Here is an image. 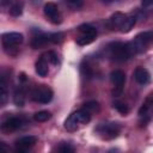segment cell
Here are the masks:
<instances>
[{
	"mask_svg": "<svg viewBox=\"0 0 153 153\" xmlns=\"http://www.w3.org/2000/svg\"><path fill=\"white\" fill-rule=\"evenodd\" d=\"M108 56L116 61V62H123L130 59L134 53L130 47V43H122V42H112L106 47Z\"/></svg>",
	"mask_w": 153,
	"mask_h": 153,
	"instance_id": "6da1fadb",
	"label": "cell"
},
{
	"mask_svg": "<svg viewBox=\"0 0 153 153\" xmlns=\"http://www.w3.org/2000/svg\"><path fill=\"white\" fill-rule=\"evenodd\" d=\"M91 121V112H88L86 109H80L72 115L65 121V129L67 131H75L79 129L81 124H86Z\"/></svg>",
	"mask_w": 153,
	"mask_h": 153,
	"instance_id": "7a4b0ae2",
	"label": "cell"
},
{
	"mask_svg": "<svg viewBox=\"0 0 153 153\" xmlns=\"http://www.w3.org/2000/svg\"><path fill=\"white\" fill-rule=\"evenodd\" d=\"M63 35L61 32H55V33H42L38 32L31 39V47L35 49L43 48L49 43H59L62 41Z\"/></svg>",
	"mask_w": 153,
	"mask_h": 153,
	"instance_id": "3957f363",
	"label": "cell"
},
{
	"mask_svg": "<svg viewBox=\"0 0 153 153\" xmlns=\"http://www.w3.org/2000/svg\"><path fill=\"white\" fill-rule=\"evenodd\" d=\"M151 42H153V31H145V32L139 33L130 42V47L133 49L134 55L145 51L146 48L149 45Z\"/></svg>",
	"mask_w": 153,
	"mask_h": 153,
	"instance_id": "277c9868",
	"label": "cell"
},
{
	"mask_svg": "<svg viewBox=\"0 0 153 153\" xmlns=\"http://www.w3.org/2000/svg\"><path fill=\"white\" fill-rule=\"evenodd\" d=\"M96 131L105 140H111L117 137V135L121 131V126L117 122H109V123H102L97 127Z\"/></svg>",
	"mask_w": 153,
	"mask_h": 153,
	"instance_id": "5b68a950",
	"label": "cell"
},
{
	"mask_svg": "<svg viewBox=\"0 0 153 153\" xmlns=\"http://www.w3.org/2000/svg\"><path fill=\"white\" fill-rule=\"evenodd\" d=\"M31 99L41 104H48L53 99V91L45 85L36 86L31 91Z\"/></svg>",
	"mask_w": 153,
	"mask_h": 153,
	"instance_id": "8992f818",
	"label": "cell"
},
{
	"mask_svg": "<svg viewBox=\"0 0 153 153\" xmlns=\"http://www.w3.org/2000/svg\"><path fill=\"white\" fill-rule=\"evenodd\" d=\"M44 14L47 16V18L53 23V24H60L62 22V17L60 13V10L57 7L56 4L54 2H47L43 7Z\"/></svg>",
	"mask_w": 153,
	"mask_h": 153,
	"instance_id": "52a82bcc",
	"label": "cell"
},
{
	"mask_svg": "<svg viewBox=\"0 0 153 153\" xmlns=\"http://www.w3.org/2000/svg\"><path fill=\"white\" fill-rule=\"evenodd\" d=\"M152 110H153V93H149L139 110V117L141 118L142 123H147L149 121Z\"/></svg>",
	"mask_w": 153,
	"mask_h": 153,
	"instance_id": "ba28073f",
	"label": "cell"
},
{
	"mask_svg": "<svg viewBox=\"0 0 153 153\" xmlns=\"http://www.w3.org/2000/svg\"><path fill=\"white\" fill-rule=\"evenodd\" d=\"M110 80L112 81V84L115 85V90H114V96H120L122 93V90H123V85H124V81H126V74L124 72L120 71V69H116V71H112L111 74H110Z\"/></svg>",
	"mask_w": 153,
	"mask_h": 153,
	"instance_id": "9c48e42d",
	"label": "cell"
},
{
	"mask_svg": "<svg viewBox=\"0 0 153 153\" xmlns=\"http://www.w3.org/2000/svg\"><path fill=\"white\" fill-rule=\"evenodd\" d=\"M23 35L20 32H6L2 35V45L5 49L8 48H16L18 44L23 42Z\"/></svg>",
	"mask_w": 153,
	"mask_h": 153,
	"instance_id": "30bf717a",
	"label": "cell"
},
{
	"mask_svg": "<svg viewBox=\"0 0 153 153\" xmlns=\"http://www.w3.org/2000/svg\"><path fill=\"white\" fill-rule=\"evenodd\" d=\"M23 124H25L24 118L22 117H10L7 120H5L1 124V130L6 134L16 131L18 129H20L23 127Z\"/></svg>",
	"mask_w": 153,
	"mask_h": 153,
	"instance_id": "8fae6325",
	"label": "cell"
},
{
	"mask_svg": "<svg viewBox=\"0 0 153 153\" xmlns=\"http://www.w3.org/2000/svg\"><path fill=\"white\" fill-rule=\"evenodd\" d=\"M37 139L32 135H27V136H23L20 137L19 140L16 141V145H14V148L17 152L19 153H24V152H27L35 143H36Z\"/></svg>",
	"mask_w": 153,
	"mask_h": 153,
	"instance_id": "7c38bea8",
	"label": "cell"
},
{
	"mask_svg": "<svg viewBox=\"0 0 153 153\" xmlns=\"http://www.w3.org/2000/svg\"><path fill=\"white\" fill-rule=\"evenodd\" d=\"M134 79L136 80V82H139L140 85H146L151 80V75L149 72L143 68V67H137L134 71Z\"/></svg>",
	"mask_w": 153,
	"mask_h": 153,
	"instance_id": "4fadbf2b",
	"label": "cell"
},
{
	"mask_svg": "<svg viewBox=\"0 0 153 153\" xmlns=\"http://www.w3.org/2000/svg\"><path fill=\"white\" fill-rule=\"evenodd\" d=\"M48 59L45 57V55H42L37 62H36V73L39 75V76H47L48 75V72H49V67H48Z\"/></svg>",
	"mask_w": 153,
	"mask_h": 153,
	"instance_id": "5bb4252c",
	"label": "cell"
},
{
	"mask_svg": "<svg viewBox=\"0 0 153 153\" xmlns=\"http://www.w3.org/2000/svg\"><path fill=\"white\" fill-rule=\"evenodd\" d=\"M126 17H127V14H124L122 12H115L110 17V19H109L110 26L112 29H118L120 30L121 26H122V24H123V22H124V19H126Z\"/></svg>",
	"mask_w": 153,
	"mask_h": 153,
	"instance_id": "9a60e30c",
	"label": "cell"
},
{
	"mask_svg": "<svg viewBox=\"0 0 153 153\" xmlns=\"http://www.w3.org/2000/svg\"><path fill=\"white\" fill-rule=\"evenodd\" d=\"M8 98V91H7V81H6V76L2 75L1 80H0V104L5 105V103L7 102Z\"/></svg>",
	"mask_w": 153,
	"mask_h": 153,
	"instance_id": "2e32d148",
	"label": "cell"
},
{
	"mask_svg": "<svg viewBox=\"0 0 153 153\" xmlns=\"http://www.w3.org/2000/svg\"><path fill=\"white\" fill-rule=\"evenodd\" d=\"M13 103L17 105V106H23L24 103H25V92L23 90L22 86L17 87L14 90V94H13Z\"/></svg>",
	"mask_w": 153,
	"mask_h": 153,
	"instance_id": "e0dca14e",
	"label": "cell"
},
{
	"mask_svg": "<svg viewBox=\"0 0 153 153\" xmlns=\"http://www.w3.org/2000/svg\"><path fill=\"white\" fill-rule=\"evenodd\" d=\"M135 23H136V17L135 16H127L126 19H124V22H123V24H122V26H121V29H120V31L121 32H128V31H130L134 27Z\"/></svg>",
	"mask_w": 153,
	"mask_h": 153,
	"instance_id": "ac0fdd59",
	"label": "cell"
},
{
	"mask_svg": "<svg viewBox=\"0 0 153 153\" xmlns=\"http://www.w3.org/2000/svg\"><path fill=\"white\" fill-rule=\"evenodd\" d=\"M96 37H97V36H94V35L81 33V35L76 38V43H78L79 45H87V44L92 43V42L94 41V38H96Z\"/></svg>",
	"mask_w": 153,
	"mask_h": 153,
	"instance_id": "d6986e66",
	"label": "cell"
},
{
	"mask_svg": "<svg viewBox=\"0 0 153 153\" xmlns=\"http://www.w3.org/2000/svg\"><path fill=\"white\" fill-rule=\"evenodd\" d=\"M10 13L13 17H19L23 13V2L17 0L11 7H10Z\"/></svg>",
	"mask_w": 153,
	"mask_h": 153,
	"instance_id": "ffe728a7",
	"label": "cell"
},
{
	"mask_svg": "<svg viewBox=\"0 0 153 153\" xmlns=\"http://www.w3.org/2000/svg\"><path fill=\"white\" fill-rule=\"evenodd\" d=\"M51 117V114L47 110H42V111H37L33 115V120L37 122H45Z\"/></svg>",
	"mask_w": 153,
	"mask_h": 153,
	"instance_id": "44dd1931",
	"label": "cell"
},
{
	"mask_svg": "<svg viewBox=\"0 0 153 153\" xmlns=\"http://www.w3.org/2000/svg\"><path fill=\"white\" fill-rule=\"evenodd\" d=\"M78 30H79L80 33H87V35H94V36H97V30H96V27H93V26L90 25V24H81V25L78 27Z\"/></svg>",
	"mask_w": 153,
	"mask_h": 153,
	"instance_id": "7402d4cb",
	"label": "cell"
},
{
	"mask_svg": "<svg viewBox=\"0 0 153 153\" xmlns=\"http://www.w3.org/2000/svg\"><path fill=\"white\" fill-rule=\"evenodd\" d=\"M114 108H115L120 114H122V115H127V114L129 112L128 105L124 104V103H122V102H115V103H114Z\"/></svg>",
	"mask_w": 153,
	"mask_h": 153,
	"instance_id": "603a6c76",
	"label": "cell"
},
{
	"mask_svg": "<svg viewBox=\"0 0 153 153\" xmlns=\"http://www.w3.org/2000/svg\"><path fill=\"white\" fill-rule=\"evenodd\" d=\"M84 109H86L88 112H97L99 110V104L94 100H91V102H87L84 104Z\"/></svg>",
	"mask_w": 153,
	"mask_h": 153,
	"instance_id": "cb8c5ba5",
	"label": "cell"
},
{
	"mask_svg": "<svg viewBox=\"0 0 153 153\" xmlns=\"http://www.w3.org/2000/svg\"><path fill=\"white\" fill-rule=\"evenodd\" d=\"M57 151L59 152H62V153H69V152H74L75 149H74V147L71 143H68V142H61L59 145V147H57Z\"/></svg>",
	"mask_w": 153,
	"mask_h": 153,
	"instance_id": "d4e9b609",
	"label": "cell"
},
{
	"mask_svg": "<svg viewBox=\"0 0 153 153\" xmlns=\"http://www.w3.org/2000/svg\"><path fill=\"white\" fill-rule=\"evenodd\" d=\"M81 74L85 76V78H91L93 75V72L91 69V67L86 63V62H82L81 63Z\"/></svg>",
	"mask_w": 153,
	"mask_h": 153,
	"instance_id": "484cf974",
	"label": "cell"
},
{
	"mask_svg": "<svg viewBox=\"0 0 153 153\" xmlns=\"http://www.w3.org/2000/svg\"><path fill=\"white\" fill-rule=\"evenodd\" d=\"M45 57H47L48 61L51 62L53 65H56V63H57V55H56V53H54V51H48V53L45 54Z\"/></svg>",
	"mask_w": 153,
	"mask_h": 153,
	"instance_id": "4316f807",
	"label": "cell"
},
{
	"mask_svg": "<svg viewBox=\"0 0 153 153\" xmlns=\"http://www.w3.org/2000/svg\"><path fill=\"white\" fill-rule=\"evenodd\" d=\"M67 2H68V5L72 6L73 8H78V7H80V6L82 5L84 0H67Z\"/></svg>",
	"mask_w": 153,
	"mask_h": 153,
	"instance_id": "83f0119b",
	"label": "cell"
},
{
	"mask_svg": "<svg viewBox=\"0 0 153 153\" xmlns=\"http://www.w3.org/2000/svg\"><path fill=\"white\" fill-rule=\"evenodd\" d=\"M17 0H2V6L4 7H11Z\"/></svg>",
	"mask_w": 153,
	"mask_h": 153,
	"instance_id": "f1b7e54d",
	"label": "cell"
},
{
	"mask_svg": "<svg viewBox=\"0 0 153 153\" xmlns=\"http://www.w3.org/2000/svg\"><path fill=\"white\" fill-rule=\"evenodd\" d=\"M152 4H153V0H142V6H145V7H147Z\"/></svg>",
	"mask_w": 153,
	"mask_h": 153,
	"instance_id": "f546056e",
	"label": "cell"
},
{
	"mask_svg": "<svg viewBox=\"0 0 153 153\" xmlns=\"http://www.w3.org/2000/svg\"><path fill=\"white\" fill-rule=\"evenodd\" d=\"M103 1H109V0H103Z\"/></svg>",
	"mask_w": 153,
	"mask_h": 153,
	"instance_id": "4dcf8cb0",
	"label": "cell"
}]
</instances>
